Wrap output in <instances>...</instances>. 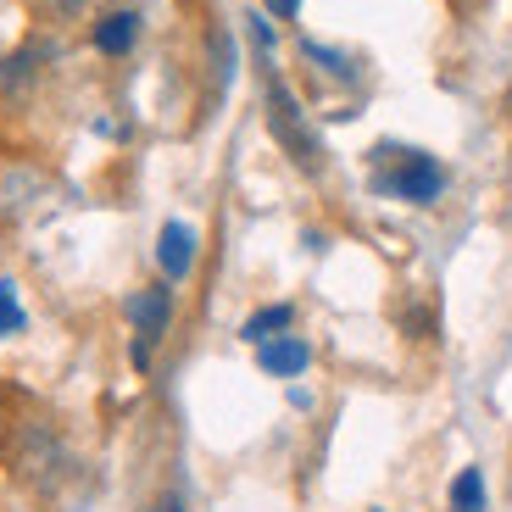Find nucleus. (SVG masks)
<instances>
[{
    "instance_id": "0eeeda50",
    "label": "nucleus",
    "mask_w": 512,
    "mask_h": 512,
    "mask_svg": "<svg viewBox=\"0 0 512 512\" xmlns=\"http://www.w3.org/2000/svg\"><path fill=\"white\" fill-rule=\"evenodd\" d=\"M90 39H95L101 56H128L134 39H140V12H106L101 23L90 28Z\"/></svg>"
},
{
    "instance_id": "f8f14e48",
    "label": "nucleus",
    "mask_w": 512,
    "mask_h": 512,
    "mask_svg": "<svg viewBox=\"0 0 512 512\" xmlns=\"http://www.w3.org/2000/svg\"><path fill=\"white\" fill-rule=\"evenodd\" d=\"M251 23V39H256V51L268 56L273 51V23H268V12H256V17H245Z\"/></svg>"
},
{
    "instance_id": "4468645a",
    "label": "nucleus",
    "mask_w": 512,
    "mask_h": 512,
    "mask_svg": "<svg viewBox=\"0 0 512 512\" xmlns=\"http://www.w3.org/2000/svg\"><path fill=\"white\" fill-rule=\"evenodd\" d=\"M268 6V17H279V23H290L295 12H301V0H262Z\"/></svg>"
},
{
    "instance_id": "f03ea898",
    "label": "nucleus",
    "mask_w": 512,
    "mask_h": 512,
    "mask_svg": "<svg viewBox=\"0 0 512 512\" xmlns=\"http://www.w3.org/2000/svg\"><path fill=\"white\" fill-rule=\"evenodd\" d=\"M373 184H379L384 195H396V201L429 206V201H440V190H446V167H440L435 156H423V151H401L396 167L379 173Z\"/></svg>"
},
{
    "instance_id": "ddd939ff",
    "label": "nucleus",
    "mask_w": 512,
    "mask_h": 512,
    "mask_svg": "<svg viewBox=\"0 0 512 512\" xmlns=\"http://www.w3.org/2000/svg\"><path fill=\"white\" fill-rule=\"evenodd\" d=\"M151 351H156V340H140V334H134V346H128V362H134V368H151Z\"/></svg>"
},
{
    "instance_id": "39448f33",
    "label": "nucleus",
    "mask_w": 512,
    "mask_h": 512,
    "mask_svg": "<svg viewBox=\"0 0 512 512\" xmlns=\"http://www.w3.org/2000/svg\"><path fill=\"white\" fill-rule=\"evenodd\" d=\"M128 323H134V334L140 340H162L167 323H173V290L167 284H145V290L128 295Z\"/></svg>"
},
{
    "instance_id": "9b49d317",
    "label": "nucleus",
    "mask_w": 512,
    "mask_h": 512,
    "mask_svg": "<svg viewBox=\"0 0 512 512\" xmlns=\"http://www.w3.org/2000/svg\"><path fill=\"white\" fill-rule=\"evenodd\" d=\"M23 323H28V312L17 301V284L0 279V334H23Z\"/></svg>"
},
{
    "instance_id": "f257e3e1",
    "label": "nucleus",
    "mask_w": 512,
    "mask_h": 512,
    "mask_svg": "<svg viewBox=\"0 0 512 512\" xmlns=\"http://www.w3.org/2000/svg\"><path fill=\"white\" fill-rule=\"evenodd\" d=\"M262 95H268V123H273V140H279L284 151L295 156V167H307V173H318V167H323V145H318V134H312L307 112H301V101L290 95V84H284L279 73H268Z\"/></svg>"
},
{
    "instance_id": "423d86ee",
    "label": "nucleus",
    "mask_w": 512,
    "mask_h": 512,
    "mask_svg": "<svg viewBox=\"0 0 512 512\" xmlns=\"http://www.w3.org/2000/svg\"><path fill=\"white\" fill-rule=\"evenodd\" d=\"M256 368L268 373V379H301L312 368V346L301 334H279L268 346H256Z\"/></svg>"
},
{
    "instance_id": "1a4fd4ad",
    "label": "nucleus",
    "mask_w": 512,
    "mask_h": 512,
    "mask_svg": "<svg viewBox=\"0 0 512 512\" xmlns=\"http://www.w3.org/2000/svg\"><path fill=\"white\" fill-rule=\"evenodd\" d=\"M451 512H485V474L479 468H462L451 479Z\"/></svg>"
},
{
    "instance_id": "9d476101",
    "label": "nucleus",
    "mask_w": 512,
    "mask_h": 512,
    "mask_svg": "<svg viewBox=\"0 0 512 512\" xmlns=\"http://www.w3.org/2000/svg\"><path fill=\"white\" fill-rule=\"evenodd\" d=\"M301 56H307V62H323V73H334V78H357L351 56L346 51H329V45H318V39H301Z\"/></svg>"
},
{
    "instance_id": "2eb2a0df",
    "label": "nucleus",
    "mask_w": 512,
    "mask_h": 512,
    "mask_svg": "<svg viewBox=\"0 0 512 512\" xmlns=\"http://www.w3.org/2000/svg\"><path fill=\"white\" fill-rule=\"evenodd\" d=\"M145 512H195V507H190V501H184V496H156V501H151V507H145Z\"/></svg>"
},
{
    "instance_id": "6e6552de",
    "label": "nucleus",
    "mask_w": 512,
    "mask_h": 512,
    "mask_svg": "<svg viewBox=\"0 0 512 512\" xmlns=\"http://www.w3.org/2000/svg\"><path fill=\"white\" fill-rule=\"evenodd\" d=\"M290 323H295V307H290V301H273V307H262V312H251V318H245L240 340H251V346H268V340L290 334Z\"/></svg>"
},
{
    "instance_id": "20e7f679",
    "label": "nucleus",
    "mask_w": 512,
    "mask_h": 512,
    "mask_svg": "<svg viewBox=\"0 0 512 512\" xmlns=\"http://www.w3.org/2000/svg\"><path fill=\"white\" fill-rule=\"evenodd\" d=\"M195 251H201V240H195L190 223H162V234H156V262H162L167 284H184L195 273Z\"/></svg>"
},
{
    "instance_id": "7ed1b4c3",
    "label": "nucleus",
    "mask_w": 512,
    "mask_h": 512,
    "mask_svg": "<svg viewBox=\"0 0 512 512\" xmlns=\"http://www.w3.org/2000/svg\"><path fill=\"white\" fill-rule=\"evenodd\" d=\"M17 474H23L34 490H51L56 479L67 474V451H62V440H56L51 423H28V429H23V446H17Z\"/></svg>"
}]
</instances>
